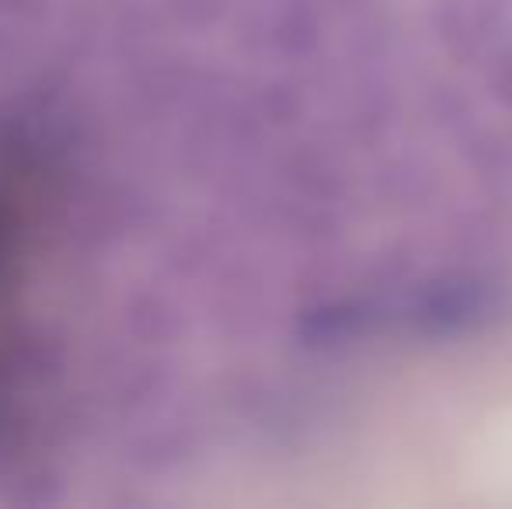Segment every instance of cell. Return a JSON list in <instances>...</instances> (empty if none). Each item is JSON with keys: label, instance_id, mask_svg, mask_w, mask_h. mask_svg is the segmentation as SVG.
Segmentation results:
<instances>
[{"label": "cell", "instance_id": "obj_1", "mask_svg": "<svg viewBox=\"0 0 512 509\" xmlns=\"http://www.w3.org/2000/svg\"><path fill=\"white\" fill-rule=\"evenodd\" d=\"M63 182L46 147L0 126V464L28 457L46 426L49 335L42 314Z\"/></svg>", "mask_w": 512, "mask_h": 509}]
</instances>
